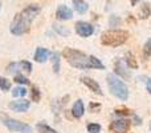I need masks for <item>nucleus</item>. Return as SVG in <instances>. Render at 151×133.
I'll return each mask as SVG.
<instances>
[{"label":"nucleus","mask_w":151,"mask_h":133,"mask_svg":"<svg viewBox=\"0 0 151 133\" xmlns=\"http://www.w3.org/2000/svg\"><path fill=\"white\" fill-rule=\"evenodd\" d=\"M40 13V7L36 4H31L27 8H24L20 13L16 15V17L13 19L12 24H11V33L20 36L29 31V25L35 20L37 15Z\"/></svg>","instance_id":"obj_1"},{"label":"nucleus","mask_w":151,"mask_h":133,"mask_svg":"<svg viewBox=\"0 0 151 133\" xmlns=\"http://www.w3.org/2000/svg\"><path fill=\"white\" fill-rule=\"evenodd\" d=\"M63 56L68 60V63L72 67L78 68V69H90L89 56H86L81 51L73 49V48H65L63 51Z\"/></svg>","instance_id":"obj_2"},{"label":"nucleus","mask_w":151,"mask_h":133,"mask_svg":"<svg viewBox=\"0 0 151 133\" xmlns=\"http://www.w3.org/2000/svg\"><path fill=\"white\" fill-rule=\"evenodd\" d=\"M129 39V32L122 29H110L102 33L101 43L107 47H119Z\"/></svg>","instance_id":"obj_3"},{"label":"nucleus","mask_w":151,"mask_h":133,"mask_svg":"<svg viewBox=\"0 0 151 133\" xmlns=\"http://www.w3.org/2000/svg\"><path fill=\"white\" fill-rule=\"evenodd\" d=\"M106 80H107V85L110 88V92L117 99L122 100V101H126L129 99V89L126 86V84L119 77H117L115 75H107Z\"/></svg>","instance_id":"obj_4"},{"label":"nucleus","mask_w":151,"mask_h":133,"mask_svg":"<svg viewBox=\"0 0 151 133\" xmlns=\"http://www.w3.org/2000/svg\"><path fill=\"white\" fill-rule=\"evenodd\" d=\"M3 124L7 126L9 131L12 132H19V133H32V128L29 125H27L25 123H21L19 120H15V118H11L8 116L1 115L0 116Z\"/></svg>","instance_id":"obj_5"},{"label":"nucleus","mask_w":151,"mask_h":133,"mask_svg":"<svg viewBox=\"0 0 151 133\" xmlns=\"http://www.w3.org/2000/svg\"><path fill=\"white\" fill-rule=\"evenodd\" d=\"M76 32L81 37H89L93 35L94 27L90 23H86V21H77L76 23Z\"/></svg>","instance_id":"obj_6"},{"label":"nucleus","mask_w":151,"mask_h":133,"mask_svg":"<svg viewBox=\"0 0 151 133\" xmlns=\"http://www.w3.org/2000/svg\"><path fill=\"white\" fill-rule=\"evenodd\" d=\"M130 128V121L126 120V118H119V120H115L111 123L110 129L115 133H126Z\"/></svg>","instance_id":"obj_7"},{"label":"nucleus","mask_w":151,"mask_h":133,"mask_svg":"<svg viewBox=\"0 0 151 133\" xmlns=\"http://www.w3.org/2000/svg\"><path fill=\"white\" fill-rule=\"evenodd\" d=\"M16 70H24L27 73L32 72V64L29 61H20V63H12L8 65V72L9 73H15Z\"/></svg>","instance_id":"obj_8"},{"label":"nucleus","mask_w":151,"mask_h":133,"mask_svg":"<svg viewBox=\"0 0 151 133\" xmlns=\"http://www.w3.org/2000/svg\"><path fill=\"white\" fill-rule=\"evenodd\" d=\"M56 17L58 20H70L73 17V11L66 5H58L57 11H56Z\"/></svg>","instance_id":"obj_9"},{"label":"nucleus","mask_w":151,"mask_h":133,"mask_svg":"<svg viewBox=\"0 0 151 133\" xmlns=\"http://www.w3.org/2000/svg\"><path fill=\"white\" fill-rule=\"evenodd\" d=\"M31 107V101L28 100H19V101L9 102V108L15 112H27Z\"/></svg>","instance_id":"obj_10"},{"label":"nucleus","mask_w":151,"mask_h":133,"mask_svg":"<svg viewBox=\"0 0 151 133\" xmlns=\"http://www.w3.org/2000/svg\"><path fill=\"white\" fill-rule=\"evenodd\" d=\"M81 81H82V84H85L91 92H94V93H97V94H102L101 86H99V84L97 83L96 80H93V78H90V77H82Z\"/></svg>","instance_id":"obj_11"},{"label":"nucleus","mask_w":151,"mask_h":133,"mask_svg":"<svg viewBox=\"0 0 151 133\" xmlns=\"http://www.w3.org/2000/svg\"><path fill=\"white\" fill-rule=\"evenodd\" d=\"M49 56H50V52L47 48H37L36 52H35V60L37 63H45Z\"/></svg>","instance_id":"obj_12"},{"label":"nucleus","mask_w":151,"mask_h":133,"mask_svg":"<svg viewBox=\"0 0 151 133\" xmlns=\"http://www.w3.org/2000/svg\"><path fill=\"white\" fill-rule=\"evenodd\" d=\"M83 112H85L83 102L81 101V100H77V101L74 102L73 108H72V115H73V117H76V118H80L83 116Z\"/></svg>","instance_id":"obj_13"},{"label":"nucleus","mask_w":151,"mask_h":133,"mask_svg":"<svg viewBox=\"0 0 151 133\" xmlns=\"http://www.w3.org/2000/svg\"><path fill=\"white\" fill-rule=\"evenodd\" d=\"M73 5H74V9L78 13H85L89 9V5L85 0H73Z\"/></svg>","instance_id":"obj_14"},{"label":"nucleus","mask_w":151,"mask_h":133,"mask_svg":"<svg viewBox=\"0 0 151 133\" xmlns=\"http://www.w3.org/2000/svg\"><path fill=\"white\" fill-rule=\"evenodd\" d=\"M115 73L119 76H122V78H129L130 77V75H129V72L125 69V67H123L122 61L118 60L117 63H115Z\"/></svg>","instance_id":"obj_15"},{"label":"nucleus","mask_w":151,"mask_h":133,"mask_svg":"<svg viewBox=\"0 0 151 133\" xmlns=\"http://www.w3.org/2000/svg\"><path fill=\"white\" fill-rule=\"evenodd\" d=\"M89 63H90L91 69H105V65L101 63V60L96 57V56H89Z\"/></svg>","instance_id":"obj_16"},{"label":"nucleus","mask_w":151,"mask_h":133,"mask_svg":"<svg viewBox=\"0 0 151 133\" xmlns=\"http://www.w3.org/2000/svg\"><path fill=\"white\" fill-rule=\"evenodd\" d=\"M52 65H53V70L56 73H58V70H60V55L57 52L52 53Z\"/></svg>","instance_id":"obj_17"},{"label":"nucleus","mask_w":151,"mask_h":133,"mask_svg":"<svg viewBox=\"0 0 151 133\" xmlns=\"http://www.w3.org/2000/svg\"><path fill=\"white\" fill-rule=\"evenodd\" d=\"M37 131H39L40 133H57L55 131L53 128H50V126H48L47 124H44V123H40V124H37Z\"/></svg>","instance_id":"obj_18"},{"label":"nucleus","mask_w":151,"mask_h":133,"mask_svg":"<svg viewBox=\"0 0 151 133\" xmlns=\"http://www.w3.org/2000/svg\"><path fill=\"white\" fill-rule=\"evenodd\" d=\"M126 63H127V65L130 67V68H138V63H137V60L134 59V56L131 55L130 52L129 53H126Z\"/></svg>","instance_id":"obj_19"},{"label":"nucleus","mask_w":151,"mask_h":133,"mask_svg":"<svg viewBox=\"0 0 151 133\" xmlns=\"http://www.w3.org/2000/svg\"><path fill=\"white\" fill-rule=\"evenodd\" d=\"M27 94V89L24 86H16L12 91V96L13 97H23Z\"/></svg>","instance_id":"obj_20"},{"label":"nucleus","mask_w":151,"mask_h":133,"mask_svg":"<svg viewBox=\"0 0 151 133\" xmlns=\"http://www.w3.org/2000/svg\"><path fill=\"white\" fill-rule=\"evenodd\" d=\"M0 89L4 91V92L9 91L11 89V81L5 77H0Z\"/></svg>","instance_id":"obj_21"},{"label":"nucleus","mask_w":151,"mask_h":133,"mask_svg":"<svg viewBox=\"0 0 151 133\" xmlns=\"http://www.w3.org/2000/svg\"><path fill=\"white\" fill-rule=\"evenodd\" d=\"M86 129H88L89 133H99L101 132V125L97 123H90V124H88Z\"/></svg>","instance_id":"obj_22"},{"label":"nucleus","mask_w":151,"mask_h":133,"mask_svg":"<svg viewBox=\"0 0 151 133\" xmlns=\"http://www.w3.org/2000/svg\"><path fill=\"white\" fill-rule=\"evenodd\" d=\"M150 13H151V9H150L149 4H143V7H142V9H141V13H139V17L147 19L150 16Z\"/></svg>","instance_id":"obj_23"},{"label":"nucleus","mask_w":151,"mask_h":133,"mask_svg":"<svg viewBox=\"0 0 151 133\" xmlns=\"http://www.w3.org/2000/svg\"><path fill=\"white\" fill-rule=\"evenodd\" d=\"M143 56H145V57H150V56H151V39L147 40L146 44H145V47H143Z\"/></svg>","instance_id":"obj_24"},{"label":"nucleus","mask_w":151,"mask_h":133,"mask_svg":"<svg viewBox=\"0 0 151 133\" xmlns=\"http://www.w3.org/2000/svg\"><path fill=\"white\" fill-rule=\"evenodd\" d=\"M15 81H16V83H19V84H27V85L29 84L28 78H27L25 76L20 75V73H16V75H15Z\"/></svg>","instance_id":"obj_25"},{"label":"nucleus","mask_w":151,"mask_h":133,"mask_svg":"<svg viewBox=\"0 0 151 133\" xmlns=\"http://www.w3.org/2000/svg\"><path fill=\"white\" fill-rule=\"evenodd\" d=\"M40 97H41V94H40L39 88L33 86V88H32V100L37 102V101H40Z\"/></svg>","instance_id":"obj_26"},{"label":"nucleus","mask_w":151,"mask_h":133,"mask_svg":"<svg viewBox=\"0 0 151 133\" xmlns=\"http://www.w3.org/2000/svg\"><path fill=\"white\" fill-rule=\"evenodd\" d=\"M53 27H55L56 31H57L60 35H63V36H68V35L70 33V32H69L68 29H66L65 27H63V25H53Z\"/></svg>","instance_id":"obj_27"},{"label":"nucleus","mask_w":151,"mask_h":133,"mask_svg":"<svg viewBox=\"0 0 151 133\" xmlns=\"http://www.w3.org/2000/svg\"><path fill=\"white\" fill-rule=\"evenodd\" d=\"M117 115H121V116H127V115H130V110L127 109V108H115V110H114Z\"/></svg>","instance_id":"obj_28"},{"label":"nucleus","mask_w":151,"mask_h":133,"mask_svg":"<svg viewBox=\"0 0 151 133\" xmlns=\"http://www.w3.org/2000/svg\"><path fill=\"white\" fill-rule=\"evenodd\" d=\"M89 109H90V112H98L101 109V104H98V102H90L89 104Z\"/></svg>","instance_id":"obj_29"},{"label":"nucleus","mask_w":151,"mask_h":133,"mask_svg":"<svg viewBox=\"0 0 151 133\" xmlns=\"http://www.w3.org/2000/svg\"><path fill=\"white\" fill-rule=\"evenodd\" d=\"M147 91L151 93V80H149V83H147Z\"/></svg>","instance_id":"obj_30"},{"label":"nucleus","mask_w":151,"mask_h":133,"mask_svg":"<svg viewBox=\"0 0 151 133\" xmlns=\"http://www.w3.org/2000/svg\"><path fill=\"white\" fill-rule=\"evenodd\" d=\"M138 1H139V0H131V4H133V5H135Z\"/></svg>","instance_id":"obj_31"},{"label":"nucleus","mask_w":151,"mask_h":133,"mask_svg":"<svg viewBox=\"0 0 151 133\" xmlns=\"http://www.w3.org/2000/svg\"><path fill=\"white\" fill-rule=\"evenodd\" d=\"M150 129H151V123H150Z\"/></svg>","instance_id":"obj_32"}]
</instances>
